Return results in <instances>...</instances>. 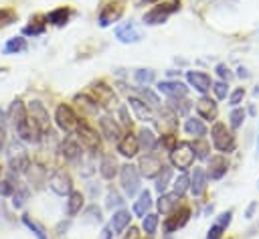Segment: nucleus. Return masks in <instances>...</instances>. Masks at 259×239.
<instances>
[{
	"instance_id": "nucleus-51",
	"label": "nucleus",
	"mask_w": 259,
	"mask_h": 239,
	"mask_svg": "<svg viewBox=\"0 0 259 239\" xmlns=\"http://www.w3.org/2000/svg\"><path fill=\"white\" fill-rule=\"evenodd\" d=\"M217 73H219V77L223 79V81H227V79H231V71H229V67L227 65H217Z\"/></svg>"
},
{
	"instance_id": "nucleus-30",
	"label": "nucleus",
	"mask_w": 259,
	"mask_h": 239,
	"mask_svg": "<svg viewBox=\"0 0 259 239\" xmlns=\"http://www.w3.org/2000/svg\"><path fill=\"white\" fill-rule=\"evenodd\" d=\"M69 16H71V10L67 6H61V8H55L47 14V22H51L55 26H63V24H67Z\"/></svg>"
},
{
	"instance_id": "nucleus-11",
	"label": "nucleus",
	"mask_w": 259,
	"mask_h": 239,
	"mask_svg": "<svg viewBox=\"0 0 259 239\" xmlns=\"http://www.w3.org/2000/svg\"><path fill=\"white\" fill-rule=\"evenodd\" d=\"M140 172H142V176H146V178H156L158 174H160V170L164 168V164H162V160L156 156V154H152V152H148V154H144L142 158H140Z\"/></svg>"
},
{
	"instance_id": "nucleus-26",
	"label": "nucleus",
	"mask_w": 259,
	"mask_h": 239,
	"mask_svg": "<svg viewBox=\"0 0 259 239\" xmlns=\"http://www.w3.org/2000/svg\"><path fill=\"white\" fill-rule=\"evenodd\" d=\"M178 194H160V198H158V209H160V213L162 215H170V213H174L176 209H178Z\"/></svg>"
},
{
	"instance_id": "nucleus-14",
	"label": "nucleus",
	"mask_w": 259,
	"mask_h": 239,
	"mask_svg": "<svg viewBox=\"0 0 259 239\" xmlns=\"http://www.w3.org/2000/svg\"><path fill=\"white\" fill-rule=\"evenodd\" d=\"M186 81L198 91V93H206L212 87L210 75H206L204 71H186Z\"/></svg>"
},
{
	"instance_id": "nucleus-48",
	"label": "nucleus",
	"mask_w": 259,
	"mask_h": 239,
	"mask_svg": "<svg viewBox=\"0 0 259 239\" xmlns=\"http://www.w3.org/2000/svg\"><path fill=\"white\" fill-rule=\"evenodd\" d=\"M225 229H227V227H223L221 223H214V225L208 229V233H206V239H221Z\"/></svg>"
},
{
	"instance_id": "nucleus-46",
	"label": "nucleus",
	"mask_w": 259,
	"mask_h": 239,
	"mask_svg": "<svg viewBox=\"0 0 259 239\" xmlns=\"http://www.w3.org/2000/svg\"><path fill=\"white\" fill-rule=\"evenodd\" d=\"M160 142H162V146H164V148H166L168 152H172V150H174V148L178 146V138H176L174 134H164Z\"/></svg>"
},
{
	"instance_id": "nucleus-5",
	"label": "nucleus",
	"mask_w": 259,
	"mask_h": 239,
	"mask_svg": "<svg viewBox=\"0 0 259 239\" xmlns=\"http://www.w3.org/2000/svg\"><path fill=\"white\" fill-rule=\"evenodd\" d=\"M87 95H89L97 105H101V107H109V105L115 103V93H113V89H111L107 83H103V81L91 83L89 89H87Z\"/></svg>"
},
{
	"instance_id": "nucleus-42",
	"label": "nucleus",
	"mask_w": 259,
	"mask_h": 239,
	"mask_svg": "<svg viewBox=\"0 0 259 239\" xmlns=\"http://www.w3.org/2000/svg\"><path fill=\"white\" fill-rule=\"evenodd\" d=\"M22 221H24V225L38 237V239H47V235H45V229L38 225V223H34V221H30V217H22Z\"/></svg>"
},
{
	"instance_id": "nucleus-21",
	"label": "nucleus",
	"mask_w": 259,
	"mask_h": 239,
	"mask_svg": "<svg viewBox=\"0 0 259 239\" xmlns=\"http://www.w3.org/2000/svg\"><path fill=\"white\" fill-rule=\"evenodd\" d=\"M206 184H208V174L204 168L196 166L194 168V174H192V180H190V190L194 196H200L204 190H206Z\"/></svg>"
},
{
	"instance_id": "nucleus-1",
	"label": "nucleus",
	"mask_w": 259,
	"mask_h": 239,
	"mask_svg": "<svg viewBox=\"0 0 259 239\" xmlns=\"http://www.w3.org/2000/svg\"><path fill=\"white\" fill-rule=\"evenodd\" d=\"M10 120H12L14 128H16V132H18V136L24 142H38L40 140L42 132L30 120V115H28V111H26V107H24V103L20 99L12 101V105H10Z\"/></svg>"
},
{
	"instance_id": "nucleus-7",
	"label": "nucleus",
	"mask_w": 259,
	"mask_h": 239,
	"mask_svg": "<svg viewBox=\"0 0 259 239\" xmlns=\"http://www.w3.org/2000/svg\"><path fill=\"white\" fill-rule=\"evenodd\" d=\"M123 14V0H109L99 10V26H109L111 22H117Z\"/></svg>"
},
{
	"instance_id": "nucleus-25",
	"label": "nucleus",
	"mask_w": 259,
	"mask_h": 239,
	"mask_svg": "<svg viewBox=\"0 0 259 239\" xmlns=\"http://www.w3.org/2000/svg\"><path fill=\"white\" fill-rule=\"evenodd\" d=\"M63 156H65L67 162H73V164L79 162V158H81V146L73 138H67L65 144H63Z\"/></svg>"
},
{
	"instance_id": "nucleus-12",
	"label": "nucleus",
	"mask_w": 259,
	"mask_h": 239,
	"mask_svg": "<svg viewBox=\"0 0 259 239\" xmlns=\"http://www.w3.org/2000/svg\"><path fill=\"white\" fill-rule=\"evenodd\" d=\"M188 219H190V209H188V207H178L174 213H170V217H166L164 229H166L168 233L178 231L180 227H184V225L188 223Z\"/></svg>"
},
{
	"instance_id": "nucleus-23",
	"label": "nucleus",
	"mask_w": 259,
	"mask_h": 239,
	"mask_svg": "<svg viewBox=\"0 0 259 239\" xmlns=\"http://www.w3.org/2000/svg\"><path fill=\"white\" fill-rule=\"evenodd\" d=\"M99 172L105 180H111L115 174H117V160L113 154H105L101 158V164H99Z\"/></svg>"
},
{
	"instance_id": "nucleus-35",
	"label": "nucleus",
	"mask_w": 259,
	"mask_h": 239,
	"mask_svg": "<svg viewBox=\"0 0 259 239\" xmlns=\"http://www.w3.org/2000/svg\"><path fill=\"white\" fill-rule=\"evenodd\" d=\"M170 178H172V168L164 166V168L160 170V174H158V180H156V190H158L160 194H164V190H166Z\"/></svg>"
},
{
	"instance_id": "nucleus-56",
	"label": "nucleus",
	"mask_w": 259,
	"mask_h": 239,
	"mask_svg": "<svg viewBox=\"0 0 259 239\" xmlns=\"http://www.w3.org/2000/svg\"><path fill=\"white\" fill-rule=\"evenodd\" d=\"M101 233H103V235H101V239H111V229H109V227H107V229H103Z\"/></svg>"
},
{
	"instance_id": "nucleus-52",
	"label": "nucleus",
	"mask_w": 259,
	"mask_h": 239,
	"mask_svg": "<svg viewBox=\"0 0 259 239\" xmlns=\"http://www.w3.org/2000/svg\"><path fill=\"white\" fill-rule=\"evenodd\" d=\"M119 203H121V201H119V196H117L115 192H109V194H107V207H109V209H111L113 205H119Z\"/></svg>"
},
{
	"instance_id": "nucleus-19",
	"label": "nucleus",
	"mask_w": 259,
	"mask_h": 239,
	"mask_svg": "<svg viewBox=\"0 0 259 239\" xmlns=\"http://www.w3.org/2000/svg\"><path fill=\"white\" fill-rule=\"evenodd\" d=\"M158 91L172 99V97H186L188 87L180 81H162V83H158Z\"/></svg>"
},
{
	"instance_id": "nucleus-39",
	"label": "nucleus",
	"mask_w": 259,
	"mask_h": 239,
	"mask_svg": "<svg viewBox=\"0 0 259 239\" xmlns=\"http://www.w3.org/2000/svg\"><path fill=\"white\" fill-rule=\"evenodd\" d=\"M142 227H144V231H146L148 235H154V233H156V227H158V215H156V213H148V215L144 217Z\"/></svg>"
},
{
	"instance_id": "nucleus-45",
	"label": "nucleus",
	"mask_w": 259,
	"mask_h": 239,
	"mask_svg": "<svg viewBox=\"0 0 259 239\" xmlns=\"http://www.w3.org/2000/svg\"><path fill=\"white\" fill-rule=\"evenodd\" d=\"M138 93H140V99H148L150 105H158V95L154 91H150L148 87H140Z\"/></svg>"
},
{
	"instance_id": "nucleus-53",
	"label": "nucleus",
	"mask_w": 259,
	"mask_h": 239,
	"mask_svg": "<svg viewBox=\"0 0 259 239\" xmlns=\"http://www.w3.org/2000/svg\"><path fill=\"white\" fill-rule=\"evenodd\" d=\"M123 239H140V233H138V229H136V227H130V231H127V235H125Z\"/></svg>"
},
{
	"instance_id": "nucleus-9",
	"label": "nucleus",
	"mask_w": 259,
	"mask_h": 239,
	"mask_svg": "<svg viewBox=\"0 0 259 239\" xmlns=\"http://www.w3.org/2000/svg\"><path fill=\"white\" fill-rule=\"evenodd\" d=\"M55 122H57V126H59L61 130L71 132V130H75V128H77L79 117H77V113L73 111V107H71V105L61 103V105L57 107V111H55Z\"/></svg>"
},
{
	"instance_id": "nucleus-58",
	"label": "nucleus",
	"mask_w": 259,
	"mask_h": 239,
	"mask_svg": "<svg viewBox=\"0 0 259 239\" xmlns=\"http://www.w3.org/2000/svg\"><path fill=\"white\" fill-rule=\"evenodd\" d=\"M144 4H152V2H158V0H142Z\"/></svg>"
},
{
	"instance_id": "nucleus-41",
	"label": "nucleus",
	"mask_w": 259,
	"mask_h": 239,
	"mask_svg": "<svg viewBox=\"0 0 259 239\" xmlns=\"http://www.w3.org/2000/svg\"><path fill=\"white\" fill-rule=\"evenodd\" d=\"M16 20V10L12 8H0V26H8Z\"/></svg>"
},
{
	"instance_id": "nucleus-55",
	"label": "nucleus",
	"mask_w": 259,
	"mask_h": 239,
	"mask_svg": "<svg viewBox=\"0 0 259 239\" xmlns=\"http://www.w3.org/2000/svg\"><path fill=\"white\" fill-rule=\"evenodd\" d=\"M4 142H6V132H4V128L0 126V152H2V148H4Z\"/></svg>"
},
{
	"instance_id": "nucleus-2",
	"label": "nucleus",
	"mask_w": 259,
	"mask_h": 239,
	"mask_svg": "<svg viewBox=\"0 0 259 239\" xmlns=\"http://www.w3.org/2000/svg\"><path fill=\"white\" fill-rule=\"evenodd\" d=\"M210 138H212L214 148H217L219 152H225V154L233 152L235 146H237L233 132H231V130L227 128V124H223V122H214V126H212V130H210Z\"/></svg>"
},
{
	"instance_id": "nucleus-37",
	"label": "nucleus",
	"mask_w": 259,
	"mask_h": 239,
	"mask_svg": "<svg viewBox=\"0 0 259 239\" xmlns=\"http://www.w3.org/2000/svg\"><path fill=\"white\" fill-rule=\"evenodd\" d=\"M10 166H12V170H26L28 168V156L22 152V150H18V158H10Z\"/></svg>"
},
{
	"instance_id": "nucleus-16",
	"label": "nucleus",
	"mask_w": 259,
	"mask_h": 239,
	"mask_svg": "<svg viewBox=\"0 0 259 239\" xmlns=\"http://www.w3.org/2000/svg\"><path fill=\"white\" fill-rule=\"evenodd\" d=\"M227 170H229V162H227V158H225L223 154H219V156H210V160H208V168H206L208 178L219 180V178H223V176L227 174Z\"/></svg>"
},
{
	"instance_id": "nucleus-40",
	"label": "nucleus",
	"mask_w": 259,
	"mask_h": 239,
	"mask_svg": "<svg viewBox=\"0 0 259 239\" xmlns=\"http://www.w3.org/2000/svg\"><path fill=\"white\" fill-rule=\"evenodd\" d=\"M192 150H194V156H196V158H206V156H208L210 146H208L202 138H198V140L192 144Z\"/></svg>"
},
{
	"instance_id": "nucleus-24",
	"label": "nucleus",
	"mask_w": 259,
	"mask_h": 239,
	"mask_svg": "<svg viewBox=\"0 0 259 239\" xmlns=\"http://www.w3.org/2000/svg\"><path fill=\"white\" fill-rule=\"evenodd\" d=\"M138 144H140V148H144V150H146V154H148V152H154V150H156L158 140H156V136H154V132H152V130L142 128V130H140V134H138Z\"/></svg>"
},
{
	"instance_id": "nucleus-28",
	"label": "nucleus",
	"mask_w": 259,
	"mask_h": 239,
	"mask_svg": "<svg viewBox=\"0 0 259 239\" xmlns=\"http://www.w3.org/2000/svg\"><path fill=\"white\" fill-rule=\"evenodd\" d=\"M150 209H152V194L148 190H142L140 196H138V201L134 203V213L138 217H146Z\"/></svg>"
},
{
	"instance_id": "nucleus-59",
	"label": "nucleus",
	"mask_w": 259,
	"mask_h": 239,
	"mask_svg": "<svg viewBox=\"0 0 259 239\" xmlns=\"http://www.w3.org/2000/svg\"><path fill=\"white\" fill-rule=\"evenodd\" d=\"M257 152H259V138H257Z\"/></svg>"
},
{
	"instance_id": "nucleus-22",
	"label": "nucleus",
	"mask_w": 259,
	"mask_h": 239,
	"mask_svg": "<svg viewBox=\"0 0 259 239\" xmlns=\"http://www.w3.org/2000/svg\"><path fill=\"white\" fill-rule=\"evenodd\" d=\"M130 107L136 111V117H138V120H142V122L154 120V113H152V109L144 103V99H140V97H130Z\"/></svg>"
},
{
	"instance_id": "nucleus-27",
	"label": "nucleus",
	"mask_w": 259,
	"mask_h": 239,
	"mask_svg": "<svg viewBox=\"0 0 259 239\" xmlns=\"http://www.w3.org/2000/svg\"><path fill=\"white\" fill-rule=\"evenodd\" d=\"M75 103H77V107L85 113V115H95L97 113V103L87 95V93H81V95H75V99H73Z\"/></svg>"
},
{
	"instance_id": "nucleus-44",
	"label": "nucleus",
	"mask_w": 259,
	"mask_h": 239,
	"mask_svg": "<svg viewBox=\"0 0 259 239\" xmlns=\"http://www.w3.org/2000/svg\"><path fill=\"white\" fill-rule=\"evenodd\" d=\"M243 122H245V111L243 109H239V107H235L233 111H231V128H241L243 126Z\"/></svg>"
},
{
	"instance_id": "nucleus-20",
	"label": "nucleus",
	"mask_w": 259,
	"mask_h": 239,
	"mask_svg": "<svg viewBox=\"0 0 259 239\" xmlns=\"http://www.w3.org/2000/svg\"><path fill=\"white\" fill-rule=\"evenodd\" d=\"M140 150V144H138V136H132V134H125L119 142H117V152L125 158H134Z\"/></svg>"
},
{
	"instance_id": "nucleus-57",
	"label": "nucleus",
	"mask_w": 259,
	"mask_h": 239,
	"mask_svg": "<svg viewBox=\"0 0 259 239\" xmlns=\"http://www.w3.org/2000/svg\"><path fill=\"white\" fill-rule=\"evenodd\" d=\"M253 211H255V203L249 207V211H247V217H251V215H253Z\"/></svg>"
},
{
	"instance_id": "nucleus-6",
	"label": "nucleus",
	"mask_w": 259,
	"mask_h": 239,
	"mask_svg": "<svg viewBox=\"0 0 259 239\" xmlns=\"http://www.w3.org/2000/svg\"><path fill=\"white\" fill-rule=\"evenodd\" d=\"M170 162H172L174 168H180V170L190 168L192 162H194L192 144H188V142H178V146L170 152Z\"/></svg>"
},
{
	"instance_id": "nucleus-10",
	"label": "nucleus",
	"mask_w": 259,
	"mask_h": 239,
	"mask_svg": "<svg viewBox=\"0 0 259 239\" xmlns=\"http://www.w3.org/2000/svg\"><path fill=\"white\" fill-rule=\"evenodd\" d=\"M26 111H28V115H30V120L38 126V130L42 132V134H47L49 130H51V120H49V111L45 109V105L40 103V101H30L28 105H26Z\"/></svg>"
},
{
	"instance_id": "nucleus-29",
	"label": "nucleus",
	"mask_w": 259,
	"mask_h": 239,
	"mask_svg": "<svg viewBox=\"0 0 259 239\" xmlns=\"http://www.w3.org/2000/svg\"><path fill=\"white\" fill-rule=\"evenodd\" d=\"M130 219H132V215H130V211H125V209H121V211H117V213H113V217H111V231L113 233H121L127 225H130Z\"/></svg>"
},
{
	"instance_id": "nucleus-18",
	"label": "nucleus",
	"mask_w": 259,
	"mask_h": 239,
	"mask_svg": "<svg viewBox=\"0 0 259 239\" xmlns=\"http://www.w3.org/2000/svg\"><path fill=\"white\" fill-rule=\"evenodd\" d=\"M115 36H117L119 43H125V45H130V43H138V41L142 38L140 30H138L132 22H125V24L117 26V28H115Z\"/></svg>"
},
{
	"instance_id": "nucleus-31",
	"label": "nucleus",
	"mask_w": 259,
	"mask_h": 239,
	"mask_svg": "<svg viewBox=\"0 0 259 239\" xmlns=\"http://www.w3.org/2000/svg\"><path fill=\"white\" fill-rule=\"evenodd\" d=\"M45 28H47V16H42V14H34V16L30 18V24L24 26V34H32V36H36V34H42Z\"/></svg>"
},
{
	"instance_id": "nucleus-13",
	"label": "nucleus",
	"mask_w": 259,
	"mask_h": 239,
	"mask_svg": "<svg viewBox=\"0 0 259 239\" xmlns=\"http://www.w3.org/2000/svg\"><path fill=\"white\" fill-rule=\"evenodd\" d=\"M49 186L57 192V194H69L73 190V182H71V176L65 172V170H57L51 178H49Z\"/></svg>"
},
{
	"instance_id": "nucleus-32",
	"label": "nucleus",
	"mask_w": 259,
	"mask_h": 239,
	"mask_svg": "<svg viewBox=\"0 0 259 239\" xmlns=\"http://www.w3.org/2000/svg\"><path fill=\"white\" fill-rule=\"evenodd\" d=\"M184 132H186L188 136L202 138V136L206 134V126H204L202 120H198V117H188V120L184 122Z\"/></svg>"
},
{
	"instance_id": "nucleus-34",
	"label": "nucleus",
	"mask_w": 259,
	"mask_h": 239,
	"mask_svg": "<svg viewBox=\"0 0 259 239\" xmlns=\"http://www.w3.org/2000/svg\"><path fill=\"white\" fill-rule=\"evenodd\" d=\"M24 51H26V41L22 36H14L4 45L6 55H18V53H24Z\"/></svg>"
},
{
	"instance_id": "nucleus-8",
	"label": "nucleus",
	"mask_w": 259,
	"mask_h": 239,
	"mask_svg": "<svg viewBox=\"0 0 259 239\" xmlns=\"http://www.w3.org/2000/svg\"><path fill=\"white\" fill-rule=\"evenodd\" d=\"M119 178H121V186L125 190L127 196H134L140 188V172H138V166H132V164H123L121 170H119Z\"/></svg>"
},
{
	"instance_id": "nucleus-49",
	"label": "nucleus",
	"mask_w": 259,
	"mask_h": 239,
	"mask_svg": "<svg viewBox=\"0 0 259 239\" xmlns=\"http://www.w3.org/2000/svg\"><path fill=\"white\" fill-rule=\"evenodd\" d=\"M212 89H214V95L219 97V99H225L227 97V81H217V83H212Z\"/></svg>"
},
{
	"instance_id": "nucleus-4",
	"label": "nucleus",
	"mask_w": 259,
	"mask_h": 239,
	"mask_svg": "<svg viewBox=\"0 0 259 239\" xmlns=\"http://www.w3.org/2000/svg\"><path fill=\"white\" fill-rule=\"evenodd\" d=\"M75 130H77V138H79L81 146H83L87 152H91V154H99V152H101V140H99L97 132H95L85 120H79V124H77Z\"/></svg>"
},
{
	"instance_id": "nucleus-54",
	"label": "nucleus",
	"mask_w": 259,
	"mask_h": 239,
	"mask_svg": "<svg viewBox=\"0 0 259 239\" xmlns=\"http://www.w3.org/2000/svg\"><path fill=\"white\" fill-rule=\"evenodd\" d=\"M119 115H121V122H123L125 126H132V122H130V117L125 115V107H119Z\"/></svg>"
},
{
	"instance_id": "nucleus-36",
	"label": "nucleus",
	"mask_w": 259,
	"mask_h": 239,
	"mask_svg": "<svg viewBox=\"0 0 259 239\" xmlns=\"http://www.w3.org/2000/svg\"><path fill=\"white\" fill-rule=\"evenodd\" d=\"M170 105H172V109H174L178 115H184V113L190 109V101H188L186 97H172V99H170Z\"/></svg>"
},
{
	"instance_id": "nucleus-17",
	"label": "nucleus",
	"mask_w": 259,
	"mask_h": 239,
	"mask_svg": "<svg viewBox=\"0 0 259 239\" xmlns=\"http://www.w3.org/2000/svg\"><path fill=\"white\" fill-rule=\"evenodd\" d=\"M99 128H101V134L107 140H113V142L121 140V130H119V126H117V122L113 117H109V115L99 117Z\"/></svg>"
},
{
	"instance_id": "nucleus-3",
	"label": "nucleus",
	"mask_w": 259,
	"mask_h": 239,
	"mask_svg": "<svg viewBox=\"0 0 259 239\" xmlns=\"http://www.w3.org/2000/svg\"><path fill=\"white\" fill-rule=\"evenodd\" d=\"M178 10H180V0H170V2L156 4L152 10H148L144 14V22L146 24H162V22H166Z\"/></svg>"
},
{
	"instance_id": "nucleus-33",
	"label": "nucleus",
	"mask_w": 259,
	"mask_h": 239,
	"mask_svg": "<svg viewBox=\"0 0 259 239\" xmlns=\"http://www.w3.org/2000/svg\"><path fill=\"white\" fill-rule=\"evenodd\" d=\"M83 207V194L77 192V190H71L69 192V201H67V215L69 217H75Z\"/></svg>"
},
{
	"instance_id": "nucleus-15",
	"label": "nucleus",
	"mask_w": 259,
	"mask_h": 239,
	"mask_svg": "<svg viewBox=\"0 0 259 239\" xmlns=\"http://www.w3.org/2000/svg\"><path fill=\"white\" fill-rule=\"evenodd\" d=\"M196 111H198V115H200L202 120H206V122H214L217 115H219L217 101L210 99V97H206V95H202V97L196 101Z\"/></svg>"
},
{
	"instance_id": "nucleus-50",
	"label": "nucleus",
	"mask_w": 259,
	"mask_h": 239,
	"mask_svg": "<svg viewBox=\"0 0 259 239\" xmlns=\"http://www.w3.org/2000/svg\"><path fill=\"white\" fill-rule=\"evenodd\" d=\"M14 192V184L10 182V180H2L0 182V194L2 196H8V194H12Z\"/></svg>"
},
{
	"instance_id": "nucleus-47",
	"label": "nucleus",
	"mask_w": 259,
	"mask_h": 239,
	"mask_svg": "<svg viewBox=\"0 0 259 239\" xmlns=\"http://www.w3.org/2000/svg\"><path fill=\"white\" fill-rule=\"evenodd\" d=\"M243 97H245V89H243V87H237V89L231 93V97H229V103H231L233 107H237V105L243 101Z\"/></svg>"
},
{
	"instance_id": "nucleus-43",
	"label": "nucleus",
	"mask_w": 259,
	"mask_h": 239,
	"mask_svg": "<svg viewBox=\"0 0 259 239\" xmlns=\"http://www.w3.org/2000/svg\"><path fill=\"white\" fill-rule=\"evenodd\" d=\"M134 77H136V81L142 83V85H144V83H152V81H154V71H150V69H138Z\"/></svg>"
},
{
	"instance_id": "nucleus-38",
	"label": "nucleus",
	"mask_w": 259,
	"mask_h": 239,
	"mask_svg": "<svg viewBox=\"0 0 259 239\" xmlns=\"http://www.w3.org/2000/svg\"><path fill=\"white\" fill-rule=\"evenodd\" d=\"M188 188H190V178H188L186 174H180V176L174 180V194L182 196V194H184Z\"/></svg>"
}]
</instances>
